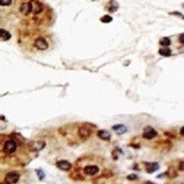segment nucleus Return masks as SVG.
Listing matches in <instances>:
<instances>
[{
  "instance_id": "1",
  "label": "nucleus",
  "mask_w": 184,
  "mask_h": 184,
  "mask_svg": "<svg viewBox=\"0 0 184 184\" xmlns=\"http://www.w3.org/2000/svg\"><path fill=\"white\" fill-rule=\"evenodd\" d=\"M92 129H95V125H92V124H83L80 129H79V136H80V139L81 140H87L88 137L91 136L92 134Z\"/></svg>"
},
{
  "instance_id": "2",
  "label": "nucleus",
  "mask_w": 184,
  "mask_h": 184,
  "mask_svg": "<svg viewBox=\"0 0 184 184\" xmlns=\"http://www.w3.org/2000/svg\"><path fill=\"white\" fill-rule=\"evenodd\" d=\"M16 149H17V145H16V141H15V140H8V141H5V144L3 145L4 152H6V154H9V155L14 154V152L16 151Z\"/></svg>"
},
{
  "instance_id": "3",
  "label": "nucleus",
  "mask_w": 184,
  "mask_h": 184,
  "mask_svg": "<svg viewBox=\"0 0 184 184\" xmlns=\"http://www.w3.org/2000/svg\"><path fill=\"white\" fill-rule=\"evenodd\" d=\"M34 47L38 51H45L48 48V42L44 37H38L34 39Z\"/></svg>"
},
{
  "instance_id": "4",
  "label": "nucleus",
  "mask_w": 184,
  "mask_h": 184,
  "mask_svg": "<svg viewBox=\"0 0 184 184\" xmlns=\"http://www.w3.org/2000/svg\"><path fill=\"white\" fill-rule=\"evenodd\" d=\"M19 179H20V174H19L17 172H9V173L5 175L4 182H5L6 184H15V183L19 182Z\"/></svg>"
},
{
  "instance_id": "5",
  "label": "nucleus",
  "mask_w": 184,
  "mask_h": 184,
  "mask_svg": "<svg viewBox=\"0 0 184 184\" xmlns=\"http://www.w3.org/2000/svg\"><path fill=\"white\" fill-rule=\"evenodd\" d=\"M31 12L32 14H34V15H38V14H41L42 11H43V4L42 3H39V2H37V0H31Z\"/></svg>"
},
{
  "instance_id": "6",
  "label": "nucleus",
  "mask_w": 184,
  "mask_h": 184,
  "mask_svg": "<svg viewBox=\"0 0 184 184\" xmlns=\"http://www.w3.org/2000/svg\"><path fill=\"white\" fill-rule=\"evenodd\" d=\"M156 136H157V131H156L154 128H151V126H146V128L144 129V133H143V137H144V139L152 140L154 137H156Z\"/></svg>"
},
{
  "instance_id": "7",
  "label": "nucleus",
  "mask_w": 184,
  "mask_h": 184,
  "mask_svg": "<svg viewBox=\"0 0 184 184\" xmlns=\"http://www.w3.org/2000/svg\"><path fill=\"white\" fill-rule=\"evenodd\" d=\"M144 165H145V171L147 173H154L160 168V165L157 162H145Z\"/></svg>"
},
{
  "instance_id": "8",
  "label": "nucleus",
  "mask_w": 184,
  "mask_h": 184,
  "mask_svg": "<svg viewBox=\"0 0 184 184\" xmlns=\"http://www.w3.org/2000/svg\"><path fill=\"white\" fill-rule=\"evenodd\" d=\"M57 167L60 169V171H70L71 169V163L69 161H65V160H60V161H57Z\"/></svg>"
},
{
  "instance_id": "9",
  "label": "nucleus",
  "mask_w": 184,
  "mask_h": 184,
  "mask_svg": "<svg viewBox=\"0 0 184 184\" xmlns=\"http://www.w3.org/2000/svg\"><path fill=\"white\" fill-rule=\"evenodd\" d=\"M98 172H100V169H98L97 166H86V167H83V173L88 174V175H96Z\"/></svg>"
},
{
  "instance_id": "10",
  "label": "nucleus",
  "mask_w": 184,
  "mask_h": 184,
  "mask_svg": "<svg viewBox=\"0 0 184 184\" xmlns=\"http://www.w3.org/2000/svg\"><path fill=\"white\" fill-rule=\"evenodd\" d=\"M44 146H45V143H43V141H33L30 145V147H31L32 151H41Z\"/></svg>"
},
{
  "instance_id": "11",
  "label": "nucleus",
  "mask_w": 184,
  "mask_h": 184,
  "mask_svg": "<svg viewBox=\"0 0 184 184\" xmlns=\"http://www.w3.org/2000/svg\"><path fill=\"white\" fill-rule=\"evenodd\" d=\"M97 135H98L100 139H102V140H104V141H109V140H111V133L107 131V130H98V131H97Z\"/></svg>"
},
{
  "instance_id": "12",
  "label": "nucleus",
  "mask_w": 184,
  "mask_h": 184,
  "mask_svg": "<svg viewBox=\"0 0 184 184\" xmlns=\"http://www.w3.org/2000/svg\"><path fill=\"white\" fill-rule=\"evenodd\" d=\"M118 8H119V5H118V3L115 2V0H111V2L108 3V5L106 6V9L112 14V12H115L117 10H118Z\"/></svg>"
},
{
  "instance_id": "13",
  "label": "nucleus",
  "mask_w": 184,
  "mask_h": 184,
  "mask_svg": "<svg viewBox=\"0 0 184 184\" xmlns=\"http://www.w3.org/2000/svg\"><path fill=\"white\" fill-rule=\"evenodd\" d=\"M20 12L23 15H27L31 12V3H22L20 6Z\"/></svg>"
},
{
  "instance_id": "14",
  "label": "nucleus",
  "mask_w": 184,
  "mask_h": 184,
  "mask_svg": "<svg viewBox=\"0 0 184 184\" xmlns=\"http://www.w3.org/2000/svg\"><path fill=\"white\" fill-rule=\"evenodd\" d=\"M113 130H114V131H115L118 135H122V134L126 133V126H125V125H123V124L114 125V126H113Z\"/></svg>"
},
{
  "instance_id": "15",
  "label": "nucleus",
  "mask_w": 184,
  "mask_h": 184,
  "mask_svg": "<svg viewBox=\"0 0 184 184\" xmlns=\"http://www.w3.org/2000/svg\"><path fill=\"white\" fill-rule=\"evenodd\" d=\"M0 37H2V39H3V41H9V39L11 38V34H10L6 30L2 28V30H0Z\"/></svg>"
},
{
  "instance_id": "16",
  "label": "nucleus",
  "mask_w": 184,
  "mask_h": 184,
  "mask_svg": "<svg viewBox=\"0 0 184 184\" xmlns=\"http://www.w3.org/2000/svg\"><path fill=\"white\" fill-rule=\"evenodd\" d=\"M160 44L162 45V47H169V45L172 44V42H171V38H168V37H163V38H161L160 39Z\"/></svg>"
},
{
  "instance_id": "17",
  "label": "nucleus",
  "mask_w": 184,
  "mask_h": 184,
  "mask_svg": "<svg viewBox=\"0 0 184 184\" xmlns=\"http://www.w3.org/2000/svg\"><path fill=\"white\" fill-rule=\"evenodd\" d=\"M158 53H160L162 57H171V55H172V52H171L168 48H161Z\"/></svg>"
},
{
  "instance_id": "18",
  "label": "nucleus",
  "mask_w": 184,
  "mask_h": 184,
  "mask_svg": "<svg viewBox=\"0 0 184 184\" xmlns=\"http://www.w3.org/2000/svg\"><path fill=\"white\" fill-rule=\"evenodd\" d=\"M36 173H37V175H38V179H39V180H43V179H44V177H45L44 171H42L41 168H38V169H36Z\"/></svg>"
},
{
  "instance_id": "19",
  "label": "nucleus",
  "mask_w": 184,
  "mask_h": 184,
  "mask_svg": "<svg viewBox=\"0 0 184 184\" xmlns=\"http://www.w3.org/2000/svg\"><path fill=\"white\" fill-rule=\"evenodd\" d=\"M112 16H109V15H104V16H102L101 17V21L103 22V23H109V22H112Z\"/></svg>"
},
{
  "instance_id": "20",
  "label": "nucleus",
  "mask_w": 184,
  "mask_h": 184,
  "mask_svg": "<svg viewBox=\"0 0 184 184\" xmlns=\"http://www.w3.org/2000/svg\"><path fill=\"white\" fill-rule=\"evenodd\" d=\"M120 152H122V151H120L119 149H115V150H114V151L112 152V156H113V158H114V160H118V157H119V155H120Z\"/></svg>"
},
{
  "instance_id": "21",
  "label": "nucleus",
  "mask_w": 184,
  "mask_h": 184,
  "mask_svg": "<svg viewBox=\"0 0 184 184\" xmlns=\"http://www.w3.org/2000/svg\"><path fill=\"white\" fill-rule=\"evenodd\" d=\"M11 4V0H0V5L2 6H9Z\"/></svg>"
},
{
  "instance_id": "22",
  "label": "nucleus",
  "mask_w": 184,
  "mask_h": 184,
  "mask_svg": "<svg viewBox=\"0 0 184 184\" xmlns=\"http://www.w3.org/2000/svg\"><path fill=\"white\" fill-rule=\"evenodd\" d=\"M126 179L128 180H137V179H139V177H137L136 174H130V175L126 177Z\"/></svg>"
},
{
  "instance_id": "23",
  "label": "nucleus",
  "mask_w": 184,
  "mask_h": 184,
  "mask_svg": "<svg viewBox=\"0 0 184 184\" xmlns=\"http://www.w3.org/2000/svg\"><path fill=\"white\" fill-rule=\"evenodd\" d=\"M178 168H179V171L184 172V161H180V162H179V166H178Z\"/></svg>"
},
{
  "instance_id": "24",
  "label": "nucleus",
  "mask_w": 184,
  "mask_h": 184,
  "mask_svg": "<svg viewBox=\"0 0 184 184\" xmlns=\"http://www.w3.org/2000/svg\"><path fill=\"white\" fill-rule=\"evenodd\" d=\"M179 43L184 45V33H182V34L179 36Z\"/></svg>"
},
{
  "instance_id": "25",
  "label": "nucleus",
  "mask_w": 184,
  "mask_h": 184,
  "mask_svg": "<svg viewBox=\"0 0 184 184\" xmlns=\"http://www.w3.org/2000/svg\"><path fill=\"white\" fill-rule=\"evenodd\" d=\"M179 133H180V135H182V136H184V126H183V128H180V131H179Z\"/></svg>"
},
{
  "instance_id": "26",
  "label": "nucleus",
  "mask_w": 184,
  "mask_h": 184,
  "mask_svg": "<svg viewBox=\"0 0 184 184\" xmlns=\"http://www.w3.org/2000/svg\"><path fill=\"white\" fill-rule=\"evenodd\" d=\"M145 184H156V183H152V182H146Z\"/></svg>"
},
{
  "instance_id": "27",
  "label": "nucleus",
  "mask_w": 184,
  "mask_h": 184,
  "mask_svg": "<svg viewBox=\"0 0 184 184\" xmlns=\"http://www.w3.org/2000/svg\"><path fill=\"white\" fill-rule=\"evenodd\" d=\"M183 8H184V4H183Z\"/></svg>"
}]
</instances>
